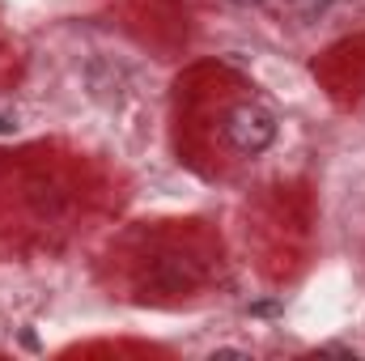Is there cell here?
<instances>
[{"label": "cell", "instance_id": "2", "mask_svg": "<svg viewBox=\"0 0 365 361\" xmlns=\"http://www.w3.org/2000/svg\"><path fill=\"white\" fill-rule=\"evenodd\" d=\"M276 4H280V13H284L293 26H314V21H323V17L331 13L336 0H276Z\"/></svg>", "mask_w": 365, "mask_h": 361}, {"label": "cell", "instance_id": "3", "mask_svg": "<svg viewBox=\"0 0 365 361\" xmlns=\"http://www.w3.org/2000/svg\"><path fill=\"white\" fill-rule=\"evenodd\" d=\"M225 4H234V9H259V4H268V0H225Z\"/></svg>", "mask_w": 365, "mask_h": 361}, {"label": "cell", "instance_id": "1", "mask_svg": "<svg viewBox=\"0 0 365 361\" xmlns=\"http://www.w3.org/2000/svg\"><path fill=\"white\" fill-rule=\"evenodd\" d=\"M221 136L234 153L242 158H259L268 153L276 141V115L264 102H238L225 111V123H221Z\"/></svg>", "mask_w": 365, "mask_h": 361}]
</instances>
